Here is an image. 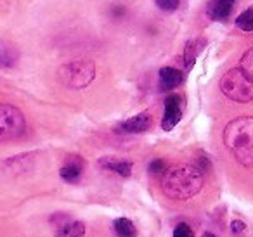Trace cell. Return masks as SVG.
Masks as SVG:
<instances>
[{"mask_svg": "<svg viewBox=\"0 0 253 237\" xmlns=\"http://www.w3.org/2000/svg\"><path fill=\"white\" fill-rule=\"evenodd\" d=\"M205 171L194 164L167 168L162 175V191L167 198L175 201H187L203 189Z\"/></svg>", "mask_w": 253, "mask_h": 237, "instance_id": "cell-1", "label": "cell"}, {"mask_svg": "<svg viewBox=\"0 0 253 237\" xmlns=\"http://www.w3.org/2000/svg\"><path fill=\"white\" fill-rule=\"evenodd\" d=\"M224 144L241 166L253 168V116H239L225 125Z\"/></svg>", "mask_w": 253, "mask_h": 237, "instance_id": "cell-2", "label": "cell"}, {"mask_svg": "<svg viewBox=\"0 0 253 237\" xmlns=\"http://www.w3.org/2000/svg\"><path fill=\"white\" fill-rule=\"evenodd\" d=\"M220 90L225 97L234 102H252L253 78L241 68H232L220 78Z\"/></svg>", "mask_w": 253, "mask_h": 237, "instance_id": "cell-3", "label": "cell"}, {"mask_svg": "<svg viewBox=\"0 0 253 237\" xmlns=\"http://www.w3.org/2000/svg\"><path fill=\"white\" fill-rule=\"evenodd\" d=\"M57 78L68 88H85L94 81L95 66L90 61H73L59 68Z\"/></svg>", "mask_w": 253, "mask_h": 237, "instance_id": "cell-4", "label": "cell"}, {"mask_svg": "<svg viewBox=\"0 0 253 237\" xmlns=\"http://www.w3.org/2000/svg\"><path fill=\"white\" fill-rule=\"evenodd\" d=\"M26 130V119L18 108L0 104V142H7L21 137Z\"/></svg>", "mask_w": 253, "mask_h": 237, "instance_id": "cell-5", "label": "cell"}, {"mask_svg": "<svg viewBox=\"0 0 253 237\" xmlns=\"http://www.w3.org/2000/svg\"><path fill=\"white\" fill-rule=\"evenodd\" d=\"M182 106L184 99L177 94H172L165 99V115L162 119V128L165 132H172L179 121L182 119Z\"/></svg>", "mask_w": 253, "mask_h": 237, "instance_id": "cell-6", "label": "cell"}, {"mask_svg": "<svg viewBox=\"0 0 253 237\" xmlns=\"http://www.w3.org/2000/svg\"><path fill=\"white\" fill-rule=\"evenodd\" d=\"M234 7V0H210L207 5V14L211 21H227Z\"/></svg>", "mask_w": 253, "mask_h": 237, "instance_id": "cell-7", "label": "cell"}, {"mask_svg": "<svg viewBox=\"0 0 253 237\" xmlns=\"http://www.w3.org/2000/svg\"><path fill=\"white\" fill-rule=\"evenodd\" d=\"M153 125V116L149 113H139V115L132 116L130 119L122 123V130L125 133H144L151 128Z\"/></svg>", "mask_w": 253, "mask_h": 237, "instance_id": "cell-8", "label": "cell"}, {"mask_svg": "<svg viewBox=\"0 0 253 237\" xmlns=\"http://www.w3.org/2000/svg\"><path fill=\"white\" fill-rule=\"evenodd\" d=\"M184 83V73L177 68H162L160 70V87L162 90L170 92Z\"/></svg>", "mask_w": 253, "mask_h": 237, "instance_id": "cell-9", "label": "cell"}, {"mask_svg": "<svg viewBox=\"0 0 253 237\" xmlns=\"http://www.w3.org/2000/svg\"><path fill=\"white\" fill-rule=\"evenodd\" d=\"M84 159H82L80 156H70L66 158V163H64V166L59 170V175L63 180L70 182V184H73V182H77L78 178L82 177V171H84Z\"/></svg>", "mask_w": 253, "mask_h": 237, "instance_id": "cell-10", "label": "cell"}, {"mask_svg": "<svg viewBox=\"0 0 253 237\" xmlns=\"http://www.w3.org/2000/svg\"><path fill=\"white\" fill-rule=\"evenodd\" d=\"M99 166L106 168L109 171H115V173L122 175V177H130L132 175V161L128 159H120V158L106 156L99 159Z\"/></svg>", "mask_w": 253, "mask_h": 237, "instance_id": "cell-11", "label": "cell"}, {"mask_svg": "<svg viewBox=\"0 0 253 237\" xmlns=\"http://www.w3.org/2000/svg\"><path fill=\"white\" fill-rule=\"evenodd\" d=\"M203 47H205V39H201V37H194V39H191L186 43V47H184V66H186V71L193 70V66L196 64V59L201 54V50H203Z\"/></svg>", "mask_w": 253, "mask_h": 237, "instance_id": "cell-12", "label": "cell"}, {"mask_svg": "<svg viewBox=\"0 0 253 237\" xmlns=\"http://www.w3.org/2000/svg\"><path fill=\"white\" fill-rule=\"evenodd\" d=\"M19 59V50L16 45L0 40V68H12Z\"/></svg>", "mask_w": 253, "mask_h": 237, "instance_id": "cell-13", "label": "cell"}, {"mask_svg": "<svg viewBox=\"0 0 253 237\" xmlns=\"http://www.w3.org/2000/svg\"><path fill=\"white\" fill-rule=\"evenodd\" d=\"M84 234H85V225L82 222H77V220L63 223L56 230V237H84Z\"/></svg>", "mask_w": 253, "mask_h": 237, "instance_id": "cell-14", "label": "cell"}, {"mask_svg": "<svg viewBox=\"0 0 253 237\" xmlns=\"http://www.w3.org/2000/svg\"><path fill=\"white\" fill-rule=\"evenodd\" d=\"M113 229H115V234L118 237H135L137 236V229H135V225L128 218H116L115 222H113Z\"/></svg>", "mask_w": 253, "mask_h": 237, "instance_id": "cell-15", "label": "cell"}, {"mask_svg": "<svg viewBox=\"0 0 253 237\" xmlns=\"http://www.w3.org/2000/svg\"><path fill=\"white\" fill-rule=\"evenodd\" d=\"M236 26L243 32H253V7H248L236 18Z\"/></svg>", "mask_w": 253, "mask_h": 237, "instance_id": "cell-16", "label": "cell"}, {"mask_svg": "<svg viewBox=\"0 0 253 237\" xmlns=\"http://www.w3.org/2000/svg\"><path fill=\"white\" fill-rule=\"evenodd\" d=\"M239 68H241L246 75H250V77L253 78V47L243 54L241 61H239Z\"/></svg>", "mask_w": 253, "mask_h": 237, "instance_id": "cell-17", "label": "cell"}, {"mask_svg": "<svg viewBox=\"0 0 253 237\" xmlns=\"http://www.w3.org/2000/svg\"><path fill=\"white\" fill-rule=\"evenodd\" d=\"M156 5L165 12H173L179 9L180 0H156Z\"/></svg>", "mask_w": 253, "mask_h": 237, "instance_id": "cell-18", "label": "cell"}, {"mask_svg": "<svg viewBox=\"0 0 253 237\" xmlns=\"http://www.w3.org/2000/svg\"><path fill=\"white\" fill-rule=\"evenodd\" d=\"M173 237H194V232L187 223H179L173 229Z\"/></svg>", "mask_w": 253, "mask_h": 237, "instance_id": "cell-19", "label": "cell"}, {"mask_svg": "<svg viewBox=\"0 0 253 237\" xmlns=\"http://www.w3.org/2000/svg\"><path fill=\"white\" fill-rule=\"evenodd\" d=\"M165 170H167V163L163 159H155L149 164V173H153V175H163Z\"/></svg>", "mask_w": 253, "mask_h": 237, "instance_id": "cell-20", "label": "cell"}, {"mask_svg": "<svg viewBox=\"0 0 253 237\" xmlns=\"http://www.w3.org/2000/svg\"><path fill=\"white\" fill-rule=\"evenodd\" d=\"M245 229H246V223L241 222V220H232L231 222V232L232 234H241V232H245Z\"/></svg>", "mask_w": 253, "mask_h": 237, "instance_id": "cell-21", "label": "cell"}, {"mask_svg": "<svg viewBox=\"0 0 253 237\" xmlns=\"http://www.w3.org/2000/svg\"><path fill=\"white\" fill-rule=\"evenodd\" d=\"M201 237H217V236H213V234H211V232H205Z\"/></svg>", "mask_w": 253, "mask_h": 237, "instance_id": "cell-22", "label": "cell"}]
</instances>
